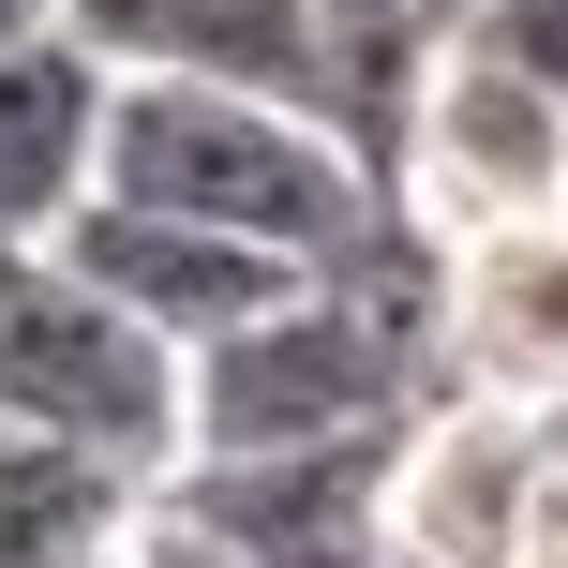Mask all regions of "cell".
Returning a JSON list of instances; mask_svg holds the SVG:
<instances>
[{"label": "cell", "instance_id": "cell-1", "mask_svg": "<svg viewBox=\"0 0 568 568\" xmlns=\"http://www.w3.org/2000/svg\"><path fill=\"white\" fill-rule=\"evenodd\" d=\"M90 195L180 210V225H225L284 270H344L389 195L374 165L284 90H210V75H105V150H90Z\"/></svg>", "mask_w": 568, "mask_h": 568}, {"label": "cell", "instance_id": "cell-2", "mask_svg": "<svg viewBox=\"0 0 568 568\" xmlns=\"http://www.w3.org/2000/svg\"><path fill=\"white\" fill-rule=\"evenodd\" d=\"M0 434L150 494L180 464V344H150L60 240H0Z\"/></svg>", "mask_w": 568, "mask_h": 568}, {"label": "cell", "instance_id": "cell-3", "mask_svg": "<svg viewBox=\"0 0 568 568\" xmlns=\"http://www.w3.org/2000/svg\"><path fill=\"white\" fill-rule=\"evenodd\" d=\"M568 180V105L554 90H524L509 60H479L449 30L419 75V105H404V150H389V210L419 240H494V225H539Z\"/></svg>", "mask_w": 568, "mask_h": 568}, {"label": "cell", "instance_id": "cell-4", "mask_svg": "<svg viewBox=\"0 0 568 568\" xmlns=\"http://www.w3.org/2000/svg\"><path fill=\"white\" fill-rule=\"evenodd\" d=\"M404 434V419H389ZM389 434H329V449H240V464H165V509L225 568H389Z\"/></svg>", "mask_w": 568, "mask_h": 568}, {"label": "cell", "instance_id": "cell-5", "mask_svg": "<svg viewBox=\"0 0 568 568\" xmlns=\"http://www.w3.org/2000/svg\"><path fill=\"white\" fill-rule=\"evenodd\" d=\"M434 389L494 404H568V225H494L434 240Z\"/></svg>", "mask_w": 568, "mask_h": 568}, {"label": "cell", "instance_id": "cell-6", "mask_svg": "<svg viewBox=\"0 0 568 568\" xmlns=\"http://www.w3.org/2000/svg\"><path fill=\"white\" fill-rule=\"evenodd\" d=\"M60 255L105 284L150 344H180V359L300 284L284 255H255V240H225V225H180V210H135V195H75V210H60Z\"/></svg>", "mask_w": 568, "mask_h": 568}, {"label": "cell", "instance_id": "cell-7", "mask_svg": "<svg viewBox=\"0 0 568 568\" xmlns=\"http://www.w3.org/2000/svg\"><path fill=\"white\" fill-rule=\"evenodd\" d=\"M60 30H75L105 75H210V90L314 105V0H60Z\"/></svg>", "mask_w": 568, "mask_h": 568}, {"label": "cell", "instance_id": "cell-8", "mask_svg": "<svg viewBox=\"0 0 568 568\" xmlns=\"http://www.w3.org/2000/svg\"><path fill=\"white\" fill-rule=\"evenodd\" d=\"M90 150H105V60L75 30L0 45V240H60V210L90 195Z\"/></svg>", "mask_w": 568, "mask_h": 568}, {"label": "cell", "instance_id": "cell-9", "mask_svg": "<svg viewBox=\"0 0 568 568\" xmlns=\"http://www.w3.org/2000/svg\"><path fill=\"white\" fill-rule=\"evenodd\" d=\"M464 45L509 60L524 90H554V105H568V0H494V16H464Z\"/></svg>", "mask_w": 568, "mask_h": 568}, {"label": "cell", "instance_id": "cell-10", "mask_svg": "<svg viewBox=\"0 0 568 568\" xmlns=\"http://www.w3.org/2000/svg\"><path fill=\"white\" fill-rule=\"evenodd\" d=\"M509 568H568V434L524 464V509H509Z\"/></svg>", "mask_w": 568, "mask_h": 568}, {"label": "cell", "instance_id": "cell-11", "mask_svg": "<svg viewBox=\"0 0 568 568\" xmlns=\"http://www.w3.org/2000/svg\"><path fill=\"white\" fill-rule=\"evenodd\" d=\"M135 568H225V539H195V524L150 494V509H135Z\"/></svg>", "mask_w": 568, "mask_h": 568}, {"label": "cell", "instance_id": "cell-12", "mask_svg": "<svg viewBox=\"0 0 568 568\" xmlns=\"http://www.w3.org/2000/svg\"><path fill=\"white\" fill-rule=\"evenodd\" d=\"M30 30H60V0H0V45H30Z\"/></svg>", "mask_w": 568, "mask_h": 568}, {"label": "cell", "instance_id": "cell-13", "mask_svg": "<svg viewBox=\"0 0 568 568\" xmlns=\"http://www.w3.org/2000/svg\"><path fill=\"white\" fill-rule=\"evenodd\" d=\"M135 509H150V494H135ZM60 568H135V524H120V539H90V554H60Z\"/></svg>", "mask_w": 568, "mask_h": 568}, {"label": "cell", "instance_id": "cell-14", "mask_svg": "<svg viewBox=\"0 0 568 568\" xmlns=\"http://www.w3.org/2000/svg\"><path fill=\"white\" fill-rule=\"evenodd\" d=\"M419 16H434V30H464V16H494V0H419Z\"/></svg>", "mask_w": 568, "mask_h": 568}, {"label": "cell", "instance_id": "cell-15", "mask_svg": "<svg viewBox=\"0 0 568 568\" xmlns=\"http://www.w3.org/2000/svg\"><path fill=\"white\" fill-rule=\"evenodd\" d=\"M554 225H568V180H554Z\"/></svg>", "mask_w": 568, "mask_h": 568}]
</instances>
